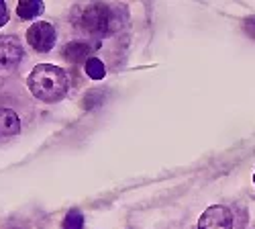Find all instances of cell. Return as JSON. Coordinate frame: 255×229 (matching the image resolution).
<instances>
[{
    "label": "cell",
    "instance_id": "obj_2",
    "mask_svg": "<svg viewBox=\"0 0 255 229\" xmlns=\"http://www.w3.org/2000/svg\"><path fill=\"white\" fill-rule=\"evenodd\" d=\"M27 84L31 94L37 100L43 102H59L70 90V80L63 68L53 66V64H39L37 68L31 70Z\"/></svg>",
    "mask_w": 255,
    "mask_h": 229
},
{
    "label": "cell",
    "instance_id": "obj_7",
    "mask_svg": "<svg viewBox=\"0 0 255 229\" xmlns=\"http://www.w3.org/2000/svg\"><path fill=\"white\" fill-rule=\"evenodd\" d=\"M20 131V119L12 109L0 107V139L12 137Z\"/></svg>",
    "mask_w": 255,
    "mask_h": 229
},
{
    "label": "cell",
    "instance_id": "obj_5",
    "mask_svg": "<svg viewBox=\"0 0 255 229\" xmlns=\"http://www.w3.org/2000/svg\"><path fill=\"white\" fill-rule=\"evenodd\" d=\"M198 229H233V213L223 205L208 207L200 215Z\"/></svg>",
    "mask_w": 255,
    "mask_h": 229
},
{
    "label": "cell",
    "instance_id": "obj_3",
    "mask_svg": "<svg viewBox=\"0 0 255 229\" xmlns=\"http://www.w3.org/2000/svg\"><path fill=\"white\" fill-rule=\"evenodd\" d=\"M55 39H57L55 27L51 23H45V20H37V23H33L27 29V41H29V45L35 51H39V53L51 51L53 45H55Z\"/></svg>",
    "mask_w": 255,
    "mask_h": 229
},
{
    "label": "cell",
    "instance_id": "obj_6",
    "mask_svg": "<svg viewBox=\"0 0 255 229\" xmlns=\"http://www.w3.org/2000/svg\"><path fill=\"white\" fill-rule=\"evenodd\" d=\"M61 55L66 57L70 64H86L90 59V45L84 43V41H70L68 45H63Z\"/></svg>",
    "mask_w": 255,
    "mask_h": 229
},
{
    "label": "cell",
    "instance_id": "obj_10",
    "mask_svg": "<svg viewBox=\"0 0 255 229\" xmlns=\"http://www.w3.org/2000/svg\"><path fill=\"white\" fill-rule=\"evenodd\" d=\"M84 227V215L80 211H70L63 219V229H82Z\"/></svg>",
    "mask_w": 255,
    "mask_h": 229
},
{
    "label": "cell",
    "instance_id": "obj_1",
    "mask_svg": "<svg viewBox=\"0 0 255 229\" xmlns=\"http://www.w3.org/2000/svg\"><path fill=\"white\" fill-rule=\"evenodd\" d=\"M72 23L78 31L92 37H111L119 29V18L115 10L98 0L76 4L72 8Z\"/></svg>",
    "mask_w": 255,
    "mask_h": 229
},
{
    "label": "cell",
    "instance_id": "obj_8",
    "mask_svg": "<svg viewBox=\"0 0 255 229\" xmlns=\"http://www.w3.org/2000/svg\"><path fill=\"white\" fill-rule=\"evenodd\" d=\"M43 0H18L16 4V14L20 20H29V18H35L43 12Z\"/></svg>",
    "mask_w": 255,
    "mask_h": 229
},
{
    "label": "cell",
    "instance_id": "obj_12",
    "mask_svg": "<svg viewBox=\"0 0 255 229\" xmlns=\"http://www.w3.org/2000/svg\"><path fill=\"white\" fill-rule=\"evenodd\" d=\"M6 23H8V8L4 0H0V27H4Z\"/></svg>",
    "mask_w": 255,
    "mask_h": 229
},
{
    "label": "cell",
    "instance_id": "obj_9",
    "mask_svg": "<svg viewBox=\"0 0 255 229\" xmlns=\"http://www.w3.org/2000/svg\"><path fill=\"white\" fill-rule=\"evenodd\" d=\"M84 72L92 80H102L106 76V68L102 64V59H98V57H90L86 64H84Z\"/></svg>",
    "mask_w": 255,
    "mask_h": 229
},
{
    "label": "cell",
    "instance_id": "obj_4",
    "mask_svg": "<svg viewBox=\"0 0 255 229\" xmlns=\"http://www.w3.org/2000/svg\"><path fill=\"white\" fill-rule=\"evenodd\" d=\"M23 57H25V49L16 35L0 37V68H16Z\"/></svg>",
    "mask_w": 255,
    "mask_h": 229
},
{
    "label": "cell",
    "instance_id": "obj_11",
    "mask_svg": "<svg viewBox=\"0 0 255 229\" xmlns=\"http://www.w3.org/2000/svg\"><path fill=\"white\" fill-rule=\"evenodd\" d=\"M243 29H245V33H247L251 39H255V14H253V16H247V18L243 20Z\"/></svg>",
    "mask_w": 255,
    "mask_h": 229
},
{
    "label": "cell",
    "instance_id": "obj_13",
    "mask_svg": "<svg viewBox=\"0 0 255 229\" xmlns=\"http://www.w3.org/2000/svg\"><path fill=\"white\" fill-rule=\"evenodd\" d=\"M253 182H255V174H253Z\"/></svg>",
    "mask_w": 255,
    "mask_h": 229
}]
</instances>
